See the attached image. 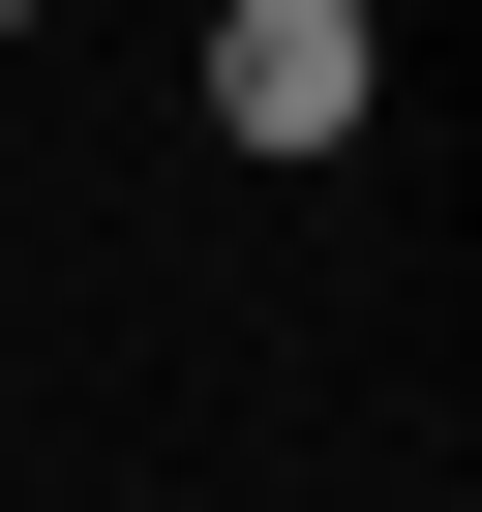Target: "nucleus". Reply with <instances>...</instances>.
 Segmentation results:
<instances>
[{
	"label": "nucleus",
	"mask_w": 482,
	"mask_h": 512,
	"mask_svg": "<svg viewBox=\"0 0 482 512\" xmlns=\"http://www.w3.org/2000/svg\"><path fill=\"white\" fill-rule=\"evenodd\" d=\"M362 91H392L362 0H211V121L241 151H362Z\"/></svg>",
	"instance_id": "obj_1"
}]
</instances>
